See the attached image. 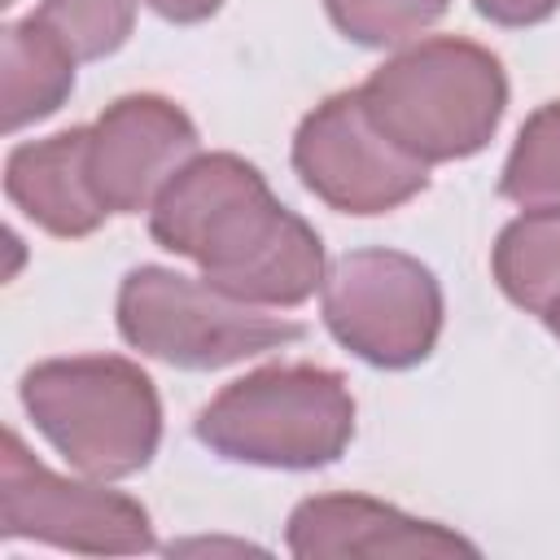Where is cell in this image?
<instances>
[{
  "mask_svg": "<svg viewBox=\"0 0 560 560\" xmlns=\"http://www.w3.org/2000/svg\"><path fill=\"white\" fill-rule=\"evenodd\" d=\"M197 438L236 464L324 468L354 438V398L332 368L276 363L223 385L197 411Z\"/></svg>",
  "mask_w": 560,
  "mask_h": 560,
  "instance_id": "4",
  "label": "cell"
},
{
  "mask_svg": "<svg viewBox=\"0 0 560 560\" xmlns=\"http://www.w3.org/2000/svg\"><path fill=\"white\" fill-rule=\"evenodd\" d=\"M490 262L499 289L516 306L547 315V306L560 298V210H525L512 219L499 232Z\"/></svg>",
  "mask_w": 560,
  "mask_h": 560,
  "instance_id": "13",
  "label": "cell"
},
{
  "mask_svg": "<svg viewBox=\"0 0 560 560\" xmlns=\"http://www.w3.org/2000/svg\"><path fill=\"white\" fill-rule=\"evenodd\" d=\"M149 232L192 258L201 276L254 306H298L324 289V245L284 210L258 166L236 153H197L153 201Z\"/></svg>",
  "mask_w": 560,
  "mask_h": 560,
  "instance_id": "1",
  "label": "cell"
},
{
  "mask_svg": "<svg viewBox=\"0 0 560 560\" xmlns=\"http://www.w3.org/2000/svg\"><path fill=\"white\" fill-rule=\"evenodd\" d=\"M35 18L52 26L79 61H101L127 44L136 26V0H44Z\"/></svg>",
  "mask_w": 560,
  "mask_h": 560,
  "instance_id": "15",
  "label": "cell"
},
{
  "mask_svg": "<svg viewBox=\"0 0 560 560\" xmlns=\"http://www.w3.org/2000/svg\"><path fill=\"white\" fill-rule=\"evenodd\" d=\"M0 52H4V88H0V122H4V131H18L26 122L48 118L70 96L79 57L35 13L4 26Z\"/></svg>",
  "mask_w": 560,
  "mask_h": 560,
  "instance_id": "12",
  "label": "cell"
},
{
  "mask_svg": "<svg viewBox=\"0 0 560 560\" xmlns=\"http://www.w3.org/2000/svg\"><path fill=\"white\" fill-rule=\"evenodd\" d=\"M542 319H547V328H551V332L560 337V298H556V302L547 306V315H542Z\"/></svg>",
  "mask_w": 560,
  "mask_h": 560,
  "instance_id": "19",
  "label": "cell"
},
{
  "mask_svg": "<svg viewBox=\"0 0 560 560\" xmlns=\"http://www.w3.org/2000/svg\"><path fill=\"white\" fill-rule=\"evenodd\" d=\"M289 551L302 560L337 556H477V547L433 521H416L368 494L302 499L289 516Z\"/></svg>",
  "mask_w": 560,
  "mask_h": 560,
  "instance_id": "10",
  "label": "cell"
},
{
  "mask_svg": "<svg viewBox=\"0 0 560 560\" xmlns=\"http://www.w3.org/2000/svg\"><path fill=\"white\" fill-rule=\"evenodd\" d=\"M499 192L521 210H560V101H547L525 118L503 162Z\"/></svg>",
  "mask_w": 560,
  "mask_h": 560,
  "instance_id": "14",
  "label": "cell"
},
{
  "mask_svg": "<svg viewBox=\"0 0 560 560\" xmlns=\"http://www.w3.org/2000/svg\"><path fill=\"white\" fill-rule=\"evenodd\" d=\"M197 158L192 118L153 92L118 96L88 127V171L109 214L153 210L162 188Z\"/></svg>",
  "mask_w": 560,
  "mask_h": 560,
  "instance_id": "9",
  "label": "cell"
},
{
  "mask_svg": "<svg viewBox=\"0 0 560 560\" xmlns=\"http://www.w3.org/2000/svg\"><path fill=\"white\" fill-rule=\"evenodd\" d=\"M118 332L149 359L214 372L298 341L302 324L267 315V306L241 302L206 276L192 280L171 267H136L118 289Z\"/></svg>",
  "mask_w": 560,
  "mask_h": 560,
  "instance_id": "5",
  "label": "cell"
},
{
  "mask_svg": "<svg viewBox=\"0 0 560 560\" xmlns=\"http://www.w3.org/2000/svg\"><path fill=\"white\" fill-rule=\"evenodd\" d=\"M0 534L83 556H136L153 547L149 512L131 494L48 472L13 429L0 455Z\"/></svg>",
  "mask_w": 560,
  "mask_h": 560,
  "instance_id": "8",
  "label": "cell"
},
{
  "mask_svg": "<svg viewBox=\"0 0 560 560\" xmlns=\"http://www.w3.org/2000/svg\"><path fill=\"white\" fill-rule=\"evenodd\" d=\"M293 171L341 214H385L424 192L429 166L402 153L368 114L363 92H337L315 105L293 136Z\"/></svg>",
  "mask_w": 560,
  "mask_h": 560,
  "instance_id": "7",
  "label": "cell"
},
{
  "mask_svg": "<svg viewBox=\"0 0 560 560\" xmlns=\"http://www.w3.org/2000/svg\"><path fill=\"white\" fill-rule=\"evenodd\" d=\"M359 92L372 122L402 153L433 166L490 144L508 105V74L490 48L438 35L389 57Z\"/></svg>",
  "mask_w": 560,
  "mask_h": 560,
  "instance_id": "2",
  "label": "cell"
},
{
  "mask_svg": "<svg viewBox=\"0 0 560 560\" xmlns=\"http://www.w3.org/2000/svg\"><path fill=\"white\" fill-rule=\"evenodd\" d=\"M328 332L372 368H416L442 332V284L402 249H350L324 271Z\"/></svg>",
  "mask_w": 560,
  "mask_h": 560,
  "instance_id": "6",
  "label": "cell"
},
{
  "mask_svg": "<svg viewBox=\"0 0 560 560\" xmlns=\"http://www.w3.org/2000/svg\"><path fill=\"white\" fill-rule=\"evenodd\" d=\"M451 0H324L332 26L368 48H394L429 31Z\"/></svg>",
  "mask_w": 560,
  "mask_h": 560,
  "instance_id": "16",
  "label": "cell"
},
{
  "mask_svg": "<svg viewBox=\"0 0 560 560\" xmlns=\"http://www.w3.org/2000/svg\"><path fill=\"white\" fill-rule=\"evenodd\" d=\"M472 4L494 26H534L560 9V0H472Z\"/></svg>",
  "mask_w": 560,
  "mask_h": 560,
  "instance_id": "17",
  "label": "cell"
},
{
  "mask_svg": "<svg viewBox=\"0 0 560 560\" xmlns=\"http://www.w3.org/2000/svg\"><path fill=\"white\" fill-rule=\"evenodd\" d=\"M22 407L35 429L92 481L140 472L162 442V402L140 363L74 354L35 363L22 376Z\"/></svg>",
  "mask_w": 560,
  "mask_h": 560,
  "instance_id": "3",
  "label": "cell"
},
{
  "mask_svg": "<svg viewBox=\"0 0 560 560\" xmlns=\"http://www.w3.org/2000/svg\"><path fill=\"white\" fill-rule=\"evenodd\" d=\"M4 192L35 228L66 241L92 236L109 214L88 171V127L18 144L4 166Z\"/></svg>",
  "mask_w": 560,
  "mask_h": 560,
  "instance_id": "11",
  "label": "cell"
},
{
  "mask_svg": "<svg viewBox=\"0 0 560 560\" xmlns=\"http://www.w3.org/2000/svg\"><path fill=\"white\" fill-rule=\"evenodd\" d=\"M4 4H13V0H4Z\"/></svg>",
  "mask_w": 560,
  "mask_h": 560,
  "instance_id": "20",
  "label": "cell"
},
{
  "mask_svg": "<svg viewBox=\"0 0 560 560\" xmlns=\"http://www.w3.org/2000/svg\"><path fill=\"white\" fill-rule=\"evenodd\" d=\"M144 4L166 22H206L210 13H219L223 0H144Z\"/></svg>",
  "mask_w": 560,
  "mask_h": 560,
  "instance_id": "18",
  "label": "cell"
}]
</instances>
